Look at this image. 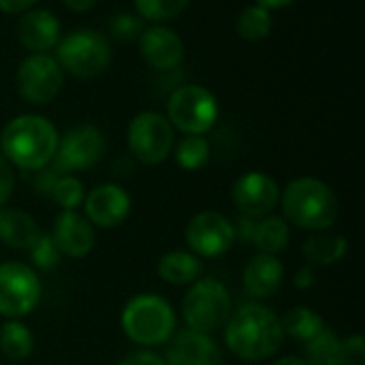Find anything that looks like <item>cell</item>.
<instances>
[{
  "mask_svg": "<svg viewBox=\"0 0 365 365\" xmlns=\"http://www.w3.org/2000/svg\"><path fill=\"white\" fill-rule=\"evenodd\" d=\"M186 244L199 259H216L231 250L235 242L233 222L220 212H199L186 225Z\"/></svg>",
  "mask_w": 365,
  "mask_h": 365,
  "instance_id": "cell-12",
  "label": "cell"
},
{
  "mask_svg": "<svg viewBox=\"0 0 365 365\" xmlns=\"http://www.w3.org/2000/svg\"><path fill=\"white\" fill-rule=\"evenodd\" d=\"M96 0H64V4L71 9V11H77V13H86L94 6Z\"/></svg>",
  "mask_w": 365,
  "mask_h": 365,
  "instance_id": "cell-38",
  "label": "cell"
},
{
  "mask_svg": "<svg viewBox=\"0 0 365 365\" xmlns=\"http://www.w3.org/2000/svg\"><path fill=\"white\" fill-rule=\"evenodd\" d=\"M105 152L107 143L103 133L92 124H79L58 141L53 169L62 175L88 171L103 160Z\"/></svg>",
  "mask_w": 365,
  "mask_h": 365,
  "instance_id": "cell-10",
  "label": "cell"
},
{
  "mask_svg": "<svg viewBox=\"0 0 365 365\" xmlns=\"http://www.w3.org/2000/svg\"><path fill=\"white\" fill-rule=\"evenodd\" d=\"M17 41L32 53H47L60 41V21L47 9L28 11L17 21Z\"/></svg>",
  "mask_w": 365,
  "mask_h": 365,
  "instance_id": "cell-18",
  "label": "cell"
},
{
  "mask_svg": "<svg viewBox=\"0 0 365 365\" xmlns=\"http://www.w3.org/2000/svg\"><path fill=\"white\" fill-rule=\"evenodd\" d=\"M314 282H317V274H314V267H312V265H306V267H302V269L295 274V287L302 289V291L312 289Z\"/></svg>",
  "mask_w": 365,
  "mask_h": 365,
  "instance_id": "cell-36",
  "label": "cell"
},
{
  "mask_svg": "<svg viewBox=\"0 0 365 365\" xmlns=\"http://www.w3.org/2000/svg\"><path fill=\"white\" fill-rule=\"evenodd\" d=\"M58 64L62 71L79 77L90 79L101 75L111 62V47L105 34L98 30H75L68 36L58 41Z\"/></svg>",
  "mask_w": 365,
  "mask_h": 365,
  "instance_id": "cell-6",
  "label": "cell"
},
{
  "mask_svg": "<svg viewBox=\"0 0 365 365\" xmlns=\"http://www.w3.org/2000/svg\"><path fill=\"white\" fill-rule=\"evenodd\" d=\"M128 150L143 165H160L175 145L171 122L158 111H141L128 124Z\"/></svg>",
  "mask_w": 365,
  "mask_h": 365,
  "instance_id": "cell-8",
  "label": "cell"
},
{
  "mask_svg": "<svg viewBox=\"0 0 365 365\" xmlns=\"http://www.w3.org/2000/svg\"><path fill=\"white\" fill-rule=\"evenodd\" d=\"M41 233L43 231L28 212L0 207V242L15 250H28Z\"/></svg>",
  "mask_w": 365,
  "mask_h": 365,
  "instance_id": "cell-20",
  "label": "cell"
},
{
  "mask_svg": "<svg viewBox=\"0 0 365 365\" xmlns=\"http://www.w3.org/2000/svg\"><path fill=\"white\" fill-rule=\"evenodd\" d=\"M280 203V188L276 180L263 171H248L233 184V205L242 216L263 218L269 216Z\"/></svg>",
  "mask_w": 365,
  "mask_h": 365,
  "instance_id": "cell-13",
  "label": "cell"
},
{
  "mask_svg": "<svg viewBox=\"0 0 365 365\" xmlns=\"http://www.w3.org/2000/svg\"><path fill=\"white\" fill-rule=\"evenodd\" d=\"M212 148L203 135H186L175 148V160L186 171H199L210 163Z\"/></svg>",
  "mask_w": 365,
  "mask_h": 365,
  "instance_id": "cell-26",
  "label": "cell"
},
{
  "mask_svg": "<svg viewBox=\"0 0 365 365\" xmlns=\"http://www.w3.org/2000/svg\"><path fill=\"white\" fill-rule=\"evenodd\" d=\"M190 0H135L137 15L148 21H167L178 17Z\"/></svg>",
  "mask_w": 365,
  "mask_h": 365,
  "instance_id": "cell-29",
  "label": "cell"
},
{
  "mask_svg": "<svg viewBox=\"0 0 365 365\" xmlns=\"http://www.w3.org/2000/svg\"><path fill=\"white\" fill-rule=\"evenodd\" d=\"M51 240L60 255L71 259H83L92 252L96 235L86 216L75 210H62L51 225Z\"/></svg>",
  "mask_w": 365,
  "mask_h": 365,
  "instance_id": "cell-15",
  "label": "cell"
},
{
  "mask_svg": "<svg viewBox=\"0 0 365 365\" xmlns=\"http://www.w3.org/2000/svg\"><path fill=\"white\" fill-rule=\"evenodd\" d=\"M284 282V265L274 255H255L244 267V289L255 299L274 297Z\"/></svg>",
  "mask_w": 365,
  "mask_h": 365,
  "instance_id": "cell-19",
  "label": "cell"
},
{
  "mask_svg": "<svg viewBox=\"0 0 365 365\" xmlns=\"http://www.w3.org/2000/svg\"><path fill=\"white\" fill-rule=\"evenodd\" d=\"M274 365H306V361L299 359V357H282V359H278Z\"/></svg>",
  "mask_w": 365,
  "mask_h": 365,
  "instance_id": "cell-40",
  "label": "cell"
},
{
  "mask_svg": "<svg viewBox=\"0 0 365 365\" xmlns=\"http://www.w3.org/2000/svg\"><path fill=\"white\" fill-rule=\"evenodd\" d=\"M280 323H282L284 336H289L293 340H299L304 344L325 329V321L321 319V314L317 310H312V308H306V306L291 308L280 319Z\"/></svg>",
  "mask_w": 365,
  "mask_h": 365,
  "instance_id": "cell-25",
  "label": "cell"
},
{
  "mask_svg": "<svg viewBox=\"0 0 365 365\" xmlns=\"http://www.w3.org/2000/svg\"><path fill=\"white\" fill-rule=\"evenodd\" d=\"M28 252H30V261L41 272H49V269L58 267L60 261H62V255H60V250L53 244L49 233H41L36 237V242L28 248Z\"/></svg>",
  "mask_w": 365,
  "mask_h": 365,
  "instance_id": "cell-31",
  "label": "cell"
},
{
  "mask_svg": "<svg viewBox=\"0 0 365 365\" xmlns=\"http://www.w3.org/2000/svg\"><path fill=\"white\" fill-rule=\"evenodd\" d=\"M34 351V336L19 319H9L0 327V353L11 361H24Z\"/></svg>",
  "mask_w": 365,
  "mask_h": 365,
  "instance_id": "cell-24",
  "label": "cell"
},
{
  "mask_svg": "<svg viewBox=\"0 0 365 365\" xmlns=\"http://www.w3.org/2000/svg\"><path fill=\"white\" fill-rule=\"evenodd\" d=\"M257 2H259V6L272 11V9H284V6L293 4L295 0H257Z\"/></svg>",
  "mask_w": 365,
  "mask_h": 365,
  "instance_id": "cell-39",
  "label": "cell"
},
{
  "mask_svg": "<svg viewBox=\"0 0 365 365\" xmlns=\"http://www.w3.org/2000/svg\"><path fill=\"white\" fill-rule=\"evenodd\" d=\"M53 203H58L62 210H77V205L83 203L86 190L83 184L75 175H60L49 192Z\"/></svg>",
  "mask_w": 365,
  "mask_h": 365,
  "instance_id": "cell-30",
  "label": "cell"
},
{
  "mask_svg": "<svg viewBox=\"0 0 365 365\" xmlns=\"http://www.w3.org/2000/svg\"><path fill=\"white\" fill-rule=\"evenodd\" d=\"M340 338L331 329H323L312 340L306 342V365H340L338 364Z\"/></svg>",
  "mask_w": 365,
  "mask_h": 365,
  "instance_id": "cell-27",
  "label": "cell"
},
{
  "mask_svg": "<svg viewBox=\"0 0 365 365\" xmlns=\"http://www.w3.org/2000/svg\"><path fill=\"white\" fill-rule=\"evenodd\" d=\"M118 365H167L163 357H158L156 353H150V351H137V353H130L126 355Z\"/></svg>",
  "mask_w": 365,
  "mask_h": 365,
  "instance_id": "cell-35",
  "label": "cell"
},
{
  "mask_svg": "<svg viewBox=\"0 0 365 365\" xmlns=\"http://www.w3.org/2000/svg\"><path fill=\"white\" fill-rule=\"evenodd\" d=\"M175 310L156 293H141L126 302L120 325L128 340L139 346H158L175 334Z\"/></svg>",
  "mask_w": 365,
  "mask_h": 365,
  "instance_id": "cell-4",
  "label": "cell"
},
{
  "mask_svg": "<svg viewBox=\"0 0 365 365\" xmlns=\"http://www.w3.org/2000/svg\"><path fill=\"white\" fill-rule=\"evenodd\" d=\"M62 79V68L53 56L32 53L21 60L15 75V86L24 101L32 105H47L58 96Z\"/></svg>",
  "mask_w": 365,
  "mask_h": 365,
  "instance_id": "cell-11",
  "label": "cell"
},
{
  "mask_svg": "<svg viewBox=\"0 0 365 365\" xmlns=\"http://www.w3.org/2000/svg\"><path fill=\"white\" fill-rule=\"evenodd\" d=\"M38 0H0V11L2 13H24Z\"/></svg>",
  "mask_w": 365,
  "mask_h": 365,
  "instance_id": "cell-37",
  "label": "cell"
},
{
  "mask_svg": "<svg viewBox=\"0 0 365 365\" xmlns=\"http://www.w3.org/2000/svg\"><path fill=\"white\" fill-rule=\"evenodd\" d=\"M43 287L34 267L9 261L0 265V314L4 319H24L41 302Z\"/></svg>",
  "mask_w": 365,
  "mask_h": 365,
  "instance_id": "cell-9",
  "label": "cell"
},
{
  "mask_svg": "<svg viewBox=\"0 0 365 365\" xmlns=\"http://www.w3.org/2000/svg\"><path fill=\"white\" fill-rule=\"evenodd\" d=\"M169 122L186 135H205L218 120L216 96L197 83L180 86L167 103Z\"/></svg>",
  "mask_w": 365,
  "mask_h": 365,
  "instance_id": "cell-7",
  "label": "cell"
},
{
  "mask_svg": "<svg viewBox=\"0 0 365 365\" xmlns=\"http://www.w3.org/2000/svg\"><path fill=\"white\" fill-rule=\"evenodd\" d=\"M233 312L229 289L216 278H199L190 284L182 299V317L186 329L207 334L222 329Z\"/></svg>",
  "mask_w": 365,
  "mask_h": 365,
  "instance_id": "cell-5",
  "label": "cell"
},
{
  "mask_svg": "<svg viewBox=\"0 0 365 365\" xmlns=\"http://www.w3.org/2000/svg\"><path fill=\"white\" fill-rule=\"evenodd\" d=\"M58 130L56 126L34 113L13 118L0 133V154L24 171L45 169L58 150Z\"/></svg>",
  "mask_w": 365,
  "mask_h": 365,
  "instance_id": "cell-2",
  "label": "cell"
},
{
  "mask_svg": "<svg viewBox=\"0 0 365 365\" xmlns=\"http://www.w3.org/2000/svg\"><path fill=\"white\" fill-rule=\"evenodd\" d=\"M284 220L306 229L325 231L338 220L340 203L336 192L317 178H297L280 195Z\"/></svg>",
  "mask_w": 365,
  "mask_h": 365,
  "instance_id": "cell-3",
  "label": "cell"
},
{
  "mask_svg": "<svg viewBox=\"0 0 365 365\" xmlns=\"http://www.w3.org/2000/svg\"><path fill=\"white\" fill-rule=\"evenodd\" d=\"M203 274V263L197 255L186 250H171L160 257L158 261V276L167 284L182 287L192 284Z\"/></svg>",
  "mask_w": 365,
  "mask_h": 365,
  "instance_id": "cell-21",
  "label": "cell"
},
{
  "mask_svg": "<svg viewBox=\"0 0 365 365\" xmlns=\"http://www.w3.org/2000/svg\"><path fill=\"white\" fill-rule=\"evenodd\" d=\"M272 13L259 4L246 6L237 17V32L246 41H261L272 32Z\"/></svg>",
  "mask_w": 365,
  "mask_h": 365,
  "instance_id": "cell-28",
  "label": "cell"
},
{
  "mask_svg": "<svg viewBox=\"0 0 365 365\" xmlns=\"http://www.w3.org/2000/svg\"><path fill=\"white\" fill-rule=\"evenodd\" d=\"M291 242V229L289 222L280 216H263L255 222L250 244L261 255H280Z\"/></svg>",
  "mask_w": 365,
  "mask_h": 365,
  "instance_id": "cell-22",
  "label": "cell"
},
{
  "mask_svg": "<svg viewBox=\"0 0 365 365\" xmlns=\"http://www.w3.org/2000/svg\"><path fill=\"white\" fill-rule=\"evenodd\" d=\"M141 24L143 19L139 15H133V13H118L111 21H109V28H111V34L120 41H135L139 38L141 34Z\"/></svg>",
  "mask_w": 365,
  "mask_h": 365,
  "instance_id": "cell-32",
  "label": "cell"
},
{
  "mask_svg": "<svg viewBox=\"0 0 365 365\" xmlns=\"http://www.w3.org/2000/svg\"><path fill=\"white\" fill-rule=\"evenodd\" d=\"M338 364L365 365V340L361 336H351L346 340H340Z\"/></svg>",
  "mask_w": 365,
  "mask_h": 365,
  "instance_id": "cell-33",
  "label": "cell"
},
{
  "mask_svg": "<svg viewBox=\"0 0 365 365\" xmlns=\"http://www.w3.org/2000/svg\"><path fill=\"white\" fill-rule=\"evenodd\" d=\"M222 329L227 349L244 361L269 359L284 342L280 317L259 302L244 304L231 312Z\"/></svg>",
  "mask_w": 365,
  "mask_h": 365,
  "instance_id": "cell-1",
  "label": "cell"
},
{
  "mask_svg": "<svg viewBox=\"0 0 365 365\" xmlns=\"http://www.w3.org/2000/svg\"><path fill=\"white\" fill-rule=\"evenodd\" d=\"M139 51L156 71H171L184 58V41L167 26H150L139 34Z\"/></svg>",
  "mask_w": 365,
  "mask_h": 365,
  "instance_id": "cell-17",
  "label": "cell"
},
{
  "mask_svg": "<svg viewBox=\"0 0 365 365\" xmlns=\"http://www.w3.org/2000/svg\"><path fill=\"white\" fill-rule=\"evenodd\" d=\"M130 195L118 184H101L83 197V212L92 227L115 229L130 214Z\"/></svg>",
  "mask_w": 365,
  "mask_h": 365,
  "instance_id": "cell-14",
  "label": "cell"
},
{
  "mask_svg": "<svg viewBox=\"0 0 365 365\" xmlns=\"http://www.w3.org/2000/svg\"><path fill=\"white\" fill-rule=\"evenodd\" d=\"M346 250H349V242L342 235H336V233H314L304 244V259L312 267L314 265L327 267V265H334V263L342 261L346 257Z\"/></svg>",
  "mask_w": 365,
  "mask_h": 365,
  "instance_id": "cell-23",
  "label": "cell"
},
{
  "mask_svg": "<svg viewBox=\"0 0 365 365\" xmlns=\"http://www.w3.org/2000/svg\"><path fill=\"white\" fill-rule=\"evenodd\" d=\"M167 365H222V353L207 334L182 329L171 336L167 349Z\"/></svg>",
  "mask_w": 365,
  "mask_h": 365,
  "instance_id": "cell-16",
  "label": "cell"
},
{
  "mask_svg": "<svg viewBox=\"0 0 365 365\" xmlns=\"http://www.w3.org/2000/svg\"><path fill=\"white\" fill-rule=\"evenodd\" d=\"M15 188V173L11 163L0 154V207H4Z\"/></svg>",
  "mask_w": 365,
  "mask_h": 365,
  "instance_id": "cell-34",
  "label": "cell"
}]
</instances>
